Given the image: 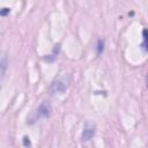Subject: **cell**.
<instances>
[{"mask_svg":"<svg viewBox=\"0 0 148 148\" xmlns=\"http://www.w3.org/2000/svg\"><path fill=\"white\" fill-rule=\"evenodd\" d=\"M51 111H52V108H51V104L47 102V101H43L39 106L32 111L28 118V123L29 124H34L36 120L40 119V118H49L51 116Z\"/></svg>","mask_w":148,"mask_h":148,"instance_id":"6da1fadb","label":"cell"},{"mask_svg":"<svg viewBox=\"0 0 148 148\" xmlns=\"http://www.w3.org/2000/svg\"><path fill=\"white\" fill-rule=\"evenodd\" d=\"M95 132H96V126L95 124L92 123H87L84 125V128H83V132H82V140L83 141H89L94 138L95 135Z\"/></svg>","mask_w":148,"mask_h":148,"instance_id":"3957f363","label":"cell"},{"mask_svg":"<svg viewBox=\"0 0 148 148\" xmlns=\"http://www.w3.org/2000/svg\"><path fill=\"white\" fill-rule=\"evenodd\" d=\"M3 10H0V15H6L7 13H9L10 10H9V8H2Z\"/></svg>","mask_w":148,"mask_h":148,"instance_id":"8992f818","label":"cell"},{"mask_svg":"<svg viewBox=\"0 0 148 148\" xmlns=\"http://www.w3.org/2000/svg\"><path fill=\"white\" fill-rule=\"evenodd\" d=\"M68 88V79L66 77H58L57 80H54L50 87V92L52 95H59V94H64Z\"/></svg>","mask_w":148,"mask_h":148,"instance_id":"7a4b0ae2","label":"cell"},{"mask_svg":"<svg viewBox=\"0 0 148 148\" xmlns=\"http://www.w3.org/2000/svg\"><path fill=\"white\" fill-rule=\"evenodd\" d=\"M7 68V56L5 53H0V77L5 74Z\"/></svg>","mask_w":148,"mask_h":148,"instance_id":"277c9868","label":"cell"},{"mask_svg":"<svg viewBox=\"0 0 148 148\" xmlns=\"http://www.w3.org/2000/svg\"><path fill=\"white\" fill-rule=\"evenodd\" d=\"M104 50V40L103 39H98V44H97V53H102Z\"/></svg>","mask_w":148,"mask_h":148,"instance_id":"5b68a950","label":"cell"}]
</instances>
